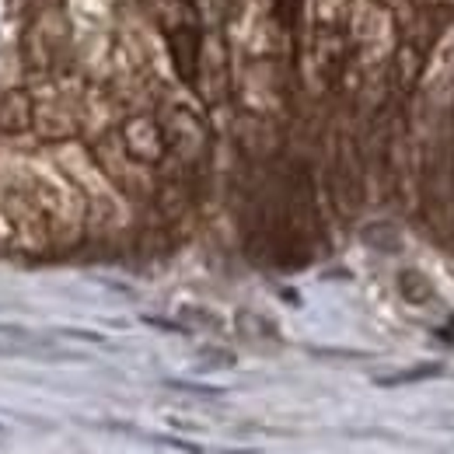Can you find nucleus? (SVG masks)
Masks as SVG:
<instances>
[{
  "instance_id": "obj_1",
  "label": "nucleus",
  "mask_w": 454,
  "mask_h": 454,
  "mask_svg": "<svg viewBox=\"0 0 454 454\" xmlns=\"http://www.w3.org/2000/svg\"><path fill=\"white\" fill-rule=\"evenodd\" d=\"M119 140L126 147V154L140 165H161L168 158V140L161 133V122H154L151 115H133L122 122Z\"/></svg>"
},
{
  "instance_id": "obj_2",
  "label": "nucleus",
  "mask_w": 454,
  "mask_h": 454,
  "mask_svg": "<svg viewBox=\"0 0 454 454\" xmlns=\"http://www.w3.org/2000/svg\"><path fill=\"white\" fill-rule=\"evenodd\" d=\"M32 126V98L4 94L0 98V133H25Z\"/></svg>"
},
{
  "instance_id": "obj_3",
  "label": "nucleus",
  "mask_w": 454,
  "mask_h": 454,
  "mask_svg": "<svg viewBox=\"0 0 454 454\" xmlns=\"http://www.w3.org/2000/svg\"><path fill=\"white\" fill-rule=\"evenodd\" d=\"M402 286H405L409 297H412V294H416V297H427V294H430V286L420 279V272H405V276H402Z\"/></svg>"
}]
</instances>
